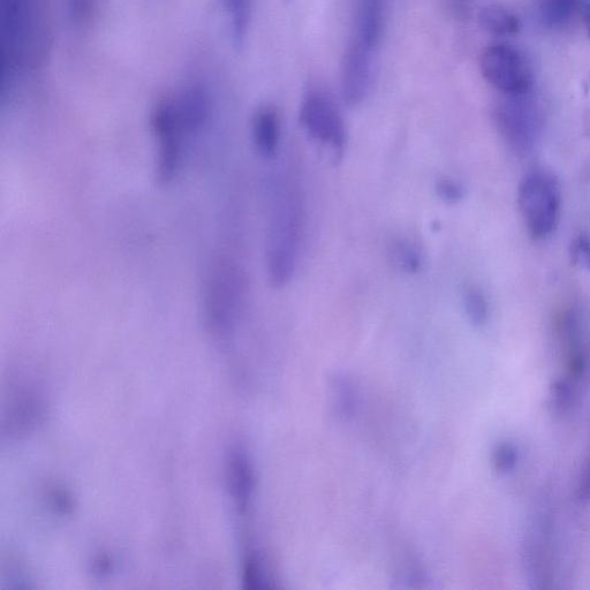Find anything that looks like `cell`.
I'll use <instances>...</instances> for the list:
<instances>
[{
    "instance_id": "19",
    "label": "cell",
    "mask_w": 590,
    "mask_h": 590,
    "mask_svg": "<svg viewBox=\"0 0 590 590\" xmlns=\"http://www.w3.org/2000/svg\"><path fill=\"white\" fill-rule=\"evenodd\" d=\"M519 452L513 443L504 442L496 446L494 451V465L499 473H508L517 466Z\"/></svg>"
},
{
    "instance_id": "5",
    "label": "cell",
    "mask_w": 590,
    "mask_h": 590,
    "mask_svg": "<svg viewBox=\"0 0 590 590\" xmlns=\"http://www.w3.org/2000/svg\"><path fill=\"white\" fill-rule=\"evenodd\" d=\"M35 0H0L2 96L11 92L34 33Z\"/></svg>"
},
{
    "instance_id": "4",
    "label": "cell",
    "mask_w": 590,
    "mask_h": 590,
    "mask_svg": "<svg viewBox=\"0 0 590 590\" xmlns=\"http://www.w3.org/2000/svg\"><path fill=\"white\" fill-rule=\"evenodd\" d=\"M518 204L526 229L535 240L547 239L557 229L562 211V189L549 171L537 169L521 180Z\"/></svg>"
},
{
    "instance_id": "11",
    "label": "cell",
    "mask_w": 590,
    "mask_h": 590,
    "mask_svg": "<svg viewBox=\"0 0 590 590\" xmlns=\"http://www.w3.org/2000/svg\"><path fill=\"white\" fill-rule=\"evenodd\" d=\"M281 117L275 108L262 107L252 121V138L256 153L264 160H274L281 146Z\"/></svg>"
},
{
    "instance_id": "13",
    "label": "cell",
    "mask_w": 590,
    "mask_h": 590,
    "mask_svg": "<svg viewBox=\"0 0 590 590\" xmlns=\"http://www.w3.org/2000/svg\"><path fill=\"white\" fill-rule=\"evenodd\" d=\"M481 27L490 35L506 37L517 34L520 21L516 14L501 5H488L479 13Z\"/></svg>"
},
{
    "instance_id": "12",
    "label": "cell",
    "mask_w": 590,
    "mask_h": 590,
    "mask_svg": "<svg viewBox=\"0 0 590 590\" xmlns=\"http://www.w3.org/2000/svg\"><path fill=\"white\" fill-rule=\"evenodd\" d=\"M383 27V0H357L352 40L375 51L381 42Z\"/></svg>"
},
{
    "instance_id": "24",
    "label": "cell",
    "mask_w": 590,
    "mask_h": 590,
    "mask_svg": "<svg viewBox=\"0 0 590 590\" xmlns=\"http://www.w3.org/2000/svg\"><path fill=\"white\" fill-rule=\"evenodd\" d=\"M582 15H584L585 24L588 30V36L590 37V4L584 6V11H582Z\"/></svg>"
},
{
    "instance_id": "10",
    "label": "cell",
    "mask_w": 590,
    "mask_h": 590,
    "mask_svg": "<svg viewBox=\"0 0 590 590\" xmlns=\"http://www.w3.org/2000/svg\"><path fill=\"white\" fill-rule=\"evenodd\" d=\"M373 52L354 40L347 45L340 71V90L350 107H358L365 101L372 87Z\"/></svg>"
},
{
    "instance_id": "9",
    "label": "cell",
    "mask_w": 590,
    "mask_h": 590,
    "mask_svg": "<svg viewBox=\"0 0 590 590\" xmlns=\"http://www.w3.org/2000/svg\"><path fill=\"white\" fill-rule=\"evenodd\" d=\"M494 121L499 134L517 153L531 150L542 130V115L531 93L504 96L494 110Z\"/></svg>"
},
{
    "instance_id": "22",
    "label": "cell",
    "mask_w": 590,
    "mask_h": 590,
    "mask_svg": "<svg viewBox=\"0 0 590 590\" xmlns=\"http://www.w3.org/2000/svg\"><path fill=\"white\" fill-rule=\"evenodd\" d=\"M475 2L476 0H442L445 11L457 20L470 18Z\"/></svg>"
},
{
    "instance_id": "16",
    "label": "cell",
    "mask_w": 590,
    "mask_h": 590,
    "mask_svg": "<svg viewBox=\"0 0 590 590\" xmlns=\"http://www.w3.org/2000/svg\"><path fill=\"white\" fill-rule=\"evenodd\" d=\"M581 0H540V15L543 24L562 27L571 20L579 9Z\"/></svg>"
},
{
    "instance_id": "7",
    "label": "cell",
    "mask_w": 590,
    "mask_h": 590,
    "mask_svg": "<svg viewBox=\"0 0 590 590\" xmlns=\"http://www.w3.org/2000/svg\"><path fill=\"white\" fill-rule=\"evenodd\" d=\"M300 124L310 139L331 151L335 161L342 158L347 143L346 124L328 92L321 88L308 90L301 102Z\"/></svg>"
},
{
    "instance_id": "21",
    "label": "cell",
    "mask_w": 590,
    "mask_h": 590,
    "mask_svg": "<svg viewBox=\"0 0 590 590\" xmlns=\"http://www.w3.org/2000/svg\"><path fill=\"white\" fill-rule=\"evenodd\" d=\"M437 195L446 203L455 204L464 199V186L456 179L449 177L442 178L437 181L436 185Z\"/></svg>"
},
{
    "instance_id": "3",
    "label": "cell",
    "mask_w": 590,
    "mask_h": 590,
    "mask_svg": "<svg viewBox=\"0 0 590 590\" xmlns=\"http://www.w3.org/2000/svg\"><path fill=\"white\" fill-rule=\"evenodd\" d=\"M244 295V272L237 262L219 257L211 264L203 292L204 316L214 334L222 336L233 328Z\"/></svg>"
},
{
    "instance_id": "23",
    "label": "cell",
    "mask_w": 590,
    "mask_h": 590,
    "mask_svg": "<svg viewBox=\"0 0 590 590\" xmlns=\"http://www.w3.org/2000/svg\"><path fill=\"white\" fill-rule=\"evenodd\" d=\"M579 495L581 499H590V458L580 482Z\"/></svg>"
},
{
    "instance_id": "17",
    "label": "cell",
    "mask_w": 590,
    "mask_h": 590,
    "mask_svg": "<svg viewBox=\"0 0 590 590\" xmlns=\"http://www.w3.org/2000/svg\"><path fill=\"white\" fill-rule=\"evenodd\" d=\"M465 312L475 327H482L489 320V302L479 287L471 286L464 293Z\"/></svg>"
},
{
    "instance_id": "15",
    "label": "cell",
    "mask_w": 590,
    "mask_h": 590,
    "mask_svg": "<svg viewBox=\"0 0 590 590\" xmlns=\"http://www.w3.org/2000/svg\"><path fill=\"white\" fill-rule=\"evenodd\" d=\"M390 256L393 264L407 274H418L425 264L418 244L408 239L393 241L390 247Z\"/></svg>"
},
{
    "instance_id": "20",
    "label": "cell",
    "mask_w": 590,
    "mask_h": 590,
    "mask_svg": "<svg viewBox=\"0 0 590 590\" xmlns=\"http://www.w3.org/2000/svg\"><path fill=\"white\" fill-rule=\"evenodd\" d=\"M570 255L574 266L590 271V237L588 234L580 233L573 239Z\"/></svg>"
},
{
    "instance_id": "6",
    "label": "cell",
    "mask_w": 590,
    "mask_h": 590,
    "mask_svg": "<svg viewBox=\"0 0 590 590\" xmlns=\"http://www.w3.org/2000/svg\"><path fill=\"white\" fill-rule=\"evenodd\" d=\"M557 336L561 344L565 374L555 389L578 400L590 370V331L579 308H570L559 317Z\"/></svg>"
},
{
    "instance_id": "1",
    "label": "cell",
    "mask_w": 590,
    "mask_h": 590,
    "mask_svg": "<svg viewBox=\"0 0 590 590\" xmlns=\"http://www.w3.org/2000/svg\"><path fill=\"white\" fill-rule=\"evenodd\" d=\"M267 232V271L272 286L289 283L297 266L304 214L297 189L286 183L271 188Z\"/></svg>"
},
{
    "instance_id": "2",
    "label": "cell",
    "mask_w": 590,
    "mask_h": 590,
    "mask_svg": "<svg viewBox=\"0 0 590 590\" xmlns=\"http://www.w3.org/2000/svg\"><path fill=\"white\" fill-rule=\"evenodd\" d=\"M151 130L156 143V179L168 186L183 168L188 143L200 132L180 107L176 95L164 97L155 105Z\"/></svg>"
},
{
    "instance_id": "14",
    "label": "cell",
    "mask_w": 590,
    "mask_h": 590,
    "mask_svg": "<svg viewBox=\"0 0 590 590\" xmlns=\"http://www.w3.org/2000/svg\"><path fill=\"white\" fill-rule=\"evenodd\" d=\"M223 6L228 14L234 47L242 48L251 26L253 0H223Z\"/></svg>"
},
{
    "instance_id": "18",
    "label": "cell",
    "mask_w": 590,
    "mask_h": 590,
    "mask_svg": "<svg viewBox=\"0 0 590 590\" xmlns=\"http://www.w3.org/2000/svg\"><path fill=\"white\" fill-rule=\"evenodd\" d=\"M98 0H67L68 15L77 27H85L92 22Z\"/></svg>"
},
{
    "instance_id": "8",
    "label": "cell",
    "mask_w": 590,
    "mask_h": 590,
    "mask_svg": "<svg viewBox=\"0 0 590 590\" xmlns=\"http://www.w3.org/2000/svg\"><path fill=\"white\" fill-rule=\"evenodd\" d=\"M483 78L504 96L532 93L533 68L519 49L508 44L491 45L480 60Z\"/></svg>"
}]
</instances>
